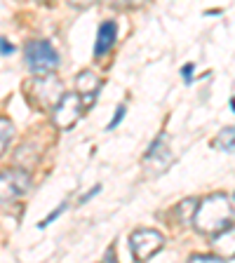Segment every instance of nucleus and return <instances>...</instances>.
<instances>
[{
	"label": "nucleus",
	"mask_w": 235,
	"mask_h": 263,
	"mask_svg": "<svg viewBox=\"0 0 235 263\" xmlns=\"http://www.w3.org/2000/svg\"><path fill=\"white\" fill-rule=\"evenodd\" d=\"M233 207H230L228 197L224 193H214V195L205 197L203 202L197 204L195 216H193V226L200 235L216 237L219 233H224L233 221Z\"/></svg>",
	"instance_id": "1"
},
{
	"label": "nucleus",
	"mask_w": 235,
	"mask_h": 263,
	"mask_svg": "<svg viewBox=\"0 0 235 263\" xmlns=\"http://www.w3.org/2000/svg\"><path fill=\"white\" fill-rule=\"evenodd\" d=\"M26 64L33 76L45 78L52 76L59 66V54L47 40H33L26 45Z\"/></svg>",
	"instance_id": "2"
},
{
	"label": "nucleus",
	"mask_w": 235,
	"mask_h": 263,
	"mask_svg": "<svg viewBox=\"0 0 235 263\" xmlns=\"http://www.w3.org/2000/svg\"><path fill=\"white\" fill-rule=\"evenodd\" d=\"M85 113V101L78 92H68L59 99V104L52 108V122H55L57 129H71L80 115Z\"/></svg>",
	"instance_id": "3"
},
{
	"label": "nucleus",
	"mask_w": 235,
	"mask_h": 263,
	"mask_svg": "<svg viewBox=\"0 0 235 263\" xmlns=\"http://www.w3.org/2000/svg\"><path fill=\"white\" fill-rule=\"evenodd\" d=\"M165 237L153 228H141L134 230L130 235V252L137 261H148L162 249Z\"/></svg>",
	"instance_id": "4"
},
{
	"label": "nucleus",
	"mask_w": 235,
	"mask_h": 263,
	"mask_svg": "<svg viewBox=\"0 0 235 263\" xmlns=\"http://www.w3.org/2000/svg\"><path fill=\"white\" fill-rule=\"evenodd\" d=\"M31 191V176L28 172L12 167V170L0 172V202H10L16 197L26 195Z\"/></svg>",
	"instance_id": "5"
},
{
	"label": "nucleus",
	"mask_w": 235,
	"mask_h": 263,
	"mask_svg": "<svg viewBox=\"0 0 235 263\" xmlns=\"http://www.w3.org/2000/svg\"><path fill=\"white\" fill-rule=\"evenodd\" d=\"M99 87H101V80H99L92 71H82L80 76L76 78V89H78V94L82 97V101H85V108H87L94 99H97Z\"/></svg>",
	"instance_id": "6"
},
{
	"label": "nucleus",
	"mask_w": 235,
	"mask_h": 263,
	"mask_svg": "<svg viewBox=\"0 0 235 263\" xmlns=\"http://www.w3.org/2000/svg\"><path fill=\"white\" fill-rule=\"evenodd\" d=\"M115 22H104L99 26L97 40H94V57H104L115 43Z\"/></svg>",
	"instance_id": "7"
},
{
	"label": "nucleus",
	"mask_w": 235,
	"mask_h": 263,
	"mask_svg": "<svg viewBox=\"0 0 235 263\" xmlns=\"http://www.w3.org/2000/svg\"><path fill=\"white\" fill-rule=\"evenodd\" d=\"M214 252L221 258H235V223H230L224 233L214 237Z\"/></svg>",
	"instance_id": "8"
},
{
	"label": "nucleus",
	"mask_w": 235,
	"mask_h": 263,
	"mask_svg": "<svg viewBox=\"0 0 235 263\" xmlns=\"http://www.w3.org/2000/svg\"><path fill=\"white\" fill-rule=\"evenodd\" d=\"M212 146L216 151H228V153H235V127H226L221 129L216 137H214Z\"/></svg>",
	"instance_id": "9"
},
{
	"label": "nucleus",
	"mask_w": 235,
	"mask_h": 263,
	"mask_svg": "<svg viewBox=\"0 0 235 263\" xmlns=\"http://www.w3.org/2000/svg\"><path fill=\"white\" fill-rule=\"evenodd\" d=\"M195 209H197V202L195 200H184V202L176 207V214H179V221L184 226H188V223H193V216H195Z\"/></svg>",
	"instance_id": "10"
},
{
	"label": "nucleus",
	"mask_w": 235,
	"mask_h": 263,
	"mask_svg": "<svg viewBox=\"0 0 235 263\" xmlns=\"http://www.w3.org/2000/svg\"><path fill=\"white\" fill-rule=\"evenodd\" d=\"M12 137H14V125L0 115V153H5V148L10 146Z\"/></svg>",
	"instance_id": "11"
},
{
	"label": "nucleus",
	"mask_w": 235,
	"mask_h": 263,
	"mask_svg": "<svg viewBox=\"0 0 235 263\" xmlns=\"http://www.w3.org/2000/svg\"><path fill=\"white\" fill-rule=\"evenodd\" d=\"M101 3L106 7H113V10H137L146 0H101Z\"/></svg>",
	"instance_id": "12"
},
{
	"label": "nucleus",
	"mask_w": 235,
	"mask_h": 263,
	"mask_svg": "<svg viewBox=\"0 0 235 263\" xmlns=\"http://www.w3.org/2000/svg\"><path fill=\"white\" fill-rule=\"evenodd\" d=\"M191 261H197V263H200V261L219 263V261H221V256H219V254H193V256H191Z\"/></svg>",
	"instance_id": "13"
},
{
	"label": "nucleus",
	"mask_w": 235,
	"mask_h": 263,
	"mask_svg": "<svg viewBox=\"0 0 235 263\" xmlns=\"http://www.w3.org/2000/svg\"><path fill=\"white\" fill-rule=\"evenodd\" d=\"M0 54H3V57L14 54V45H12L7 38H3V35H0Z\"/></svg>",
	"instance_id": "14"
},
{
	"label": "nucleus",
	"mask_w": 235,
	"mask_h": 263,
	"mask_svg": "<svg viewBox=\"0 0 235 263\" xmlns=\"http://www.w3.org/2000/svg\"><path fill=\"white\" fill-rule=\"evenodd\" d=\"M64 209H66V202H64V204H61V207H59V209H55V212H49V216H47V219H43V221H40V223H38V226H40V228H45V226H49V223H52V221H55V219H57V216H59V214H61V212H64Z\"/></svg>",
	"instance_id": "15"
},
{
	"label": "nucleus",
	"mask_w": 235,
	"mask_h": 263,
	"mask_svg": "<svg viewBox=\"0 0 235 263\" xmlns=\"http://www.w3.org/2000/svg\"><path fill=\"white\" fill-rule=\"evenodd\" d=\"M125 118V106H118V113H115V118L109 122V129H113V127H118V122Z\"/></svg>",
	"instance_id": "16"
},
{
	"label": "nucleus",
	"mask_w": 235,
	"mask_h": 263,
	"mask_svg": "<svg viewBox=\"0 0 235 263\" xmlns=\"http://www.w3.org/2000/svg\"><path fill=\"white\" fill-rule=\"evenodd\" d=\"M181 76H184V80L191 82L193 80V64H186L184 68H181Z\"/></svg>",
	"instance_id": "17"
},
{
	"label": "nucleus",
	"mask_w": 235,
	"mask_h": 263,
	"mask_svg": "<svg viewBox=\"0 0 235 263\" xmlns=\"http://www.w3.org/2000/svg\"><path fill=\"white\" fill-rule=\"evenodd\" d=\"M99 191H101V188H99V186H94V188H92V191H89V193H85V195L80 197V204H85V202H87V200H89V197H94V195H97Z\"/></svg>",
	"instance_id": "18"
},
{
	"label": "nucleus",
	"mask_w": 235,
	"mask_h": 263,
	"mask_svg": "<svg viewBox=\"0 0 235 263\" xmlns=\"http://www.w3.org/2000/svg\"><path fill=\"white\" fill-rule=\"evenodd\" d=\"M71 5H76V7H87V5H92L94 0H68Z\"/></svg>",
	"instance_id": "19"
},
{
	"label": "nucleus",
	"mask_w": 235,
	"mask_h": 263,
	"mask_svg": "<svg viewBox=\"0 0 235 263\" xmlns=\"http://www.w3.org/2000/svg\"><path fill=\"white\" fill-rule=\"evenodd\" d=\"M111 258H113V261H115V249H113V247H109V252H106L104 261H111Z\"/></svg>",
	"instance_id": "20"
},
{
	"label": "nucleus",
	"mask_w": 235,
	"mask_h": 263,
	"mask_svg": "<svg viewBox=\"0 0 235 263\" xmlns=\"http://www.w3.org/2000/svg\"><path fill=\"white\" fill-rule=\"evenodd\" d=\"M230 106H233V108H235V99H233V101H230Z\"/></svg>",
	"instance_id": "21"
},
{
	"label": "nucleus",
	"mask_w": 235,
	"mask_h": 263,
	"mask_svg": "<svg viewBox=\"0 0 235 263\" xmlns=\"http://www.w3.org/2000/svg\"><path fill=\"white\" fill-rule=\"evenodd\" d=\"M40 3H47V0H40Z\"/></svg>",
	"instance_id": "22"
}]
</instances>
